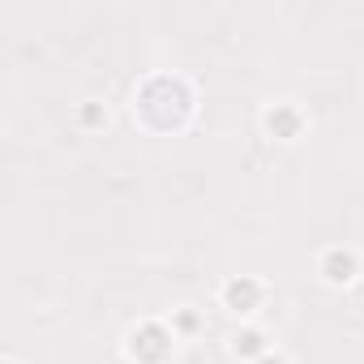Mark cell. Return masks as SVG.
<instances>
[{
  "mask_svg": "<svg viewBox=\"0 0 364 364\" xmlns=\"http://www.w3.org/2000/svg\"><path fill=\"white\" fill-rule=\"evenodd\" d=\"M189 86L185 82H176V77H150L141 90H137V112L146 124L154 129H171L189 116Z\"/></svg>",
  "mask_w": 364,
  "mask_h": 364,
  "instance_id": "1",
  "label": "cell"
},
{
  "mask_svg": "<svg viewBox=\"0 0 364 364\" xmlns=\"http://www.w3.org/2000/svg\"><path fill=\"white\" fill-rule=\"evenodd\" d=\"M171 343H176V330H167L159 321H146L129 334V355L137 364H163L171 355Z\"/></svg>",
  "mask_w": 364,
  "mask_h": 364,
  "instance_id": "2",
  "label": "cell"
},
{
  "mask_svg": "<svg viewBox=\"0 0 364 364\" xmlns=\"http://www.w3.org/2000/svg\"><path fill=\"white\" fill-rule=\"evenodd\" d=\"M262 283L257 279H249V274H240V279H232L228 287H223V304L232 309V313H253L257 304H262Z\"/></svg>",
  "mask_w": 364,
  "mask_h": 364,
  "instance_id": "3",
  "label": "cell"
},
{
  "mask_svg": "<svg viewBox=\"0 0 364 364\" xmlns=\"http://www.w3.org/2000/svg\"><path fill=\"white\" fill-rule=\"evenodd\" d=\"M355 270H360V262H355L351 249H326V257H321V274H326L330 283H351Z\"/></svg>",
  "mask_w": 364,
  "mask_h": 364,
  "instance_id": "4",
  "label": "cell"
},
{
  "mask_svg": "<svg viewBox=\"0 0 364 364\" xmlns=\"http://www.w3.org/2000/svg\"><path fill=\"white\" fill-rule=\"evenodd\" d=\"M300 124H304V116H300L291 103H274V107L266 112V129H270L274 137H283V141H291V137L300 133Z\"/></svg>",
  "mask_w": 364,
  "mask_h": 364,
  "instance_id": "5",
  "label": "cell"
},
{
  "mask_svg": "<svg viewBox=\"0 0 364 364\" xmlns=\"http://www.w3.org/2000/svg\"><path fill=\"white\" fill-rule=\"evenodd\" d=\"M232 351H236V355H245V360H253V364H257L262 355H270V351H266V334H262V330H240V334L232 338Z\"/></svg>",
  "mask_w": 364,
  "mask_h": 364,
  "instance_id": "6",
  "label": "cell"
},
{
  "mask_svg": "<svg viewBox=\"0 0 364 364\" xmlns=\"http://www.w3.org/2000/svg\"><path fill=\"white\" fill-rule=\"evenodd\" d=\"M176 330H198V313H180L176 317Z\"/></svg>",
  "mask_w": 364,
  "mask_h": 364,
  "instance_id": "7",
  "label": "cell"
},
{
  "mask_svg": "<svg viewBox=\"0 0 364 364\" xmlns=\"http://www.w3.org/2000/svg\"><path fill=\"white\" fill-rule=\"evenodd\" d=\"M82 120H86V124H99V120H103V112H99V107H86V112H82Z\"/></svg>",
  "mask_w": 364,
  "mask_h": 364,
  "instance_id": "8",
  "label": "cell"
},
{
  "mask_svg": "<svg viewBox=\"0 0 364 364\" xmlns=\"http://www.w3.org/2000/svg\"><path fill=\"white\" fill-rule=\"evenodd\" d=\"M257 364H283V360H279V355H262Z\"/></svg>",
  "mask_w": 364,
  "mask_h": 364,
  "instance_id": "9",
  "label": "cell"
},
{
  "mask_svg": "<svg viewBox=\"0 0 364 364\" xmlns=\"http://www.w3.org/2000/svg\"><path fill=\"white\" fill-rule=\"evenodd\" d=\"M5 364H14V360H5Z\"/></svg>",
  "mask_w": 364,
  "mask_h": 364,
  "instance_id": "10",
  "label": "cell"
}]
</instances>
